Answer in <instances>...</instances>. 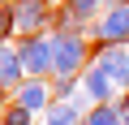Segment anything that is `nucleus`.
I'll return each instance as SVG.
<instances>
[{
    "mask_svg": "<svg viewBox=\"0 0 129 125\" xmlns=\"http://www.w3.org/2000/svg\"><path fill=\"white\" fill-rule=\"evenodd\" d=\"M47 99H52V86H47V82H39V78H26V82L17 86V104H26L30 112H43V108H47Z\"/></svg>",
    "mask_w": 129,
    "mask_h": 125,
    "instance_id": "9",
    "label": "nucleus"
},
{
    "mask_svg": "<svg viewBox=\"0 0 129 125\" xmlns=\"http://www.w3.org/2000/svg\"><path fill=\"white\" fill-rule=\"evenodd\" d=\"M95 13H99V0H69V5H64V22H69V26H82ZM69 26H64V30H69Z\"/></svg>",
    "mask_w": 129,
    "mask_h": 125,
    "instance_id": "10",
    "label": "nucleus"
},
{
    "mask_svg": "<svg viewBox=\"0 0 129 125\" xmlns=\"http://www.w3.org/2000/svg\"><path fill=\"white\" fill-rule=\"evenodd\" d=\"M112 5H129V0H112Z\"/></svg>",
    "mask_w": 129,
    "mask_h": 125,
    "instance_id": "16",
    "label": "nucleus"
},
{
    "mask_svg": "<svg viewBox=\"0 0 129 125\" xmlns=\"http://www.w3.org/2000/svg\"><path fill=\"white\" fill-rule=\"evenodd\" d=\"M22 69L30 78L52 73V35H22Z\"/></svg>",
    "mask_w": 129,
    "mask_h": 125,
    "instance_id": "2",
    "label": "nucleus"
},
{
    "mask_svg": "<svg viewBox=\"0 0 129 125\" xmlns=\"http://www.w3.org/2000/svg\"><path fill=\"white\" fill-rule=\"evenodd\" d=\"M13 13H17V30L22 35H39V26L47 22V5L43 0H13Z\"/></svg>",
    "mask_w": 129,
    "mask_h": 125,
    "instance_id": "6",
    "label": "nucleus"
},
{
    "mask_svg": "<svg viewBox=\"0 0 129 125\" xmlns=\"http://www.w3.org/2000/svg\"><path fill=\"white\" fill-rule=\"evenodd\" d=\"M0 116H5V86H0Z\"/></svg>",
    "mask_w": 129,
    "mask_h": 125,
    "instance_id": "15",
    "label": "nucleus"
},
{
    "mask_svg": "<svg viewBox=\"0 0 129 125\" xmlns=\"http://www.w3.org/2000/svg\"><path fill=\"white\" fill-rule=\"evenodd\" d=\"M0 5H9V0H0Z\"/></svg>",
    "mask_w": 129,
    "mask_h": 125,
    "instance_id": "18",
    "label": "nucleus"
},
{
    "mask_svg": "<svg viewBox=\"0 0 129 125\" xmlns=\"http://www.w3.org/2000/svg\"><path fill=\"white\" fill-rule=\"evenodd\" d=\"M86 121V99L73 95V99H56L47 108V125H82Z\"/></svg>",
    "mask_w": 129,
    "mask_h": 125,
    "instance_id": "7",
    "label": "nucleus"
},
{
    "mask_svg": "<svg viewBox=\"0 0 129 125\" xmlns=\"http://www.w3.org/2000/svg\"><path fill=\"white\" fill-rule=\"evenodd\" d=\"M13 30H17V13H13V5H0V43H9Z\"/></svg>",
    "mask_w": 129,
    "mask_h": 125,
    "instance_id": "13",
    "label": "nucleus"
},
{
    "mask_svg": "<svg viewBox=\"0 0 129 125\" xmlns=\"http://www.w3.org/2000/svg\"><path fill=\"white\" fill-rule=\"evenodd\" d=\"M52 95L56 99H73V86H82V78H64V73H52Z\"/></svg>",
    "mask_w": 129,
    "mask_h": 125,
    "instance_id": "12",
    "label": "nucleus"
},
{
    "mask_svg": "<svg viewBox=\"0 0 129 125\" xmlns=\"http://www.w3.org/2000/svg\"><path fill=\"white\" fill-rule=\"evenodd\" d=\"M30 116H35V112H30L26 104H13V108H5V125H30Z\"/></svg>",
    "mask_w": 129,
    "mask_h": 125,
    "instance_id": "14",
    "label": "nucleus"
},
{
    "mask_svg": "<svg viewBox=\"0 0 129 125\" xmlns=\"http://www.w3.org/2000/svg\"><path fill=\"white\" fill-rule=\"evenodd\" d=\"M22 47L17 43H0V86H22Z\"/></svg>",
    "mask_w": 129,
    "mask_h": 125,
    "instance_id": "8",
    "label": "nucleus"
},
{
    "mask_svg": "<svg viewBox=\"0 0 129 125\" xmlns=\"http://www.w3.org/2000/svg\"><path fill=\"white\" fill-rule=\"evenodd\" d=\"M95 65H99V69L116 82V91H120V95L129 91V52H125V47H116V43H112V47H103Z\"/></svg>",
    "mask_w": 129,
    "mask_h": 125,
    "instance_id": "4",
    "label": "nucleus"
},
{
    "mask_svg": "<svg viewBox=\"0 0 129 125\" xmlns=\"http://www.w3.org/2000/svg\"><path fill=\"white\" fill-rule=\"evenodd\" d=\"M95 30H99L95 39H99L103 47H112V43H125V39H129V5H112V9L99 17V26H95Z\"/></svg>",
    "mask_w": 129,
    "mask_h": 125,
    "instance_id": "3",
    "label": "nucleus"
},
{
    "mask_svg": "<svg viewBox=\"0 0 129 125\" xmlns=\"http://www.w3.org/2000/svg\"><path fill=\"white\" fill-rule=\"evenodd\" d=\"M82 69H86V39L78 30H56L52 35V73L82 78Z\"/></svg>",
    "mask_w": 129,
    "mask_h": 125,
    "instance_id": "1",
    "label": "nucleus"
},
{
    "mask_svg": "<svg viewBox=\"0 0 129 125\" xmlns=\"http://www.w3.org/2000/svg\"><path fill=\"white\" fill-rule=\"evenodd\" d=\"M120 125H129V112H125V121H120Z\"/></svg>",
    "mask_w": 129,
    "mask_h": 125,
    "instance_id": "17",
    "label": "nucleus"
},
{
    "mask_svg": "<svg viewBox=\"0 0 129 125\" xmlns=\"http://www.w3.org/2000/svg\"><path fill=\"white\" fill-rule=\"evenodd\" d=\"M120 121L125 116L116 104H90V112H86V125H120Z\"/></svg>",
    "mask_w": 129,
    "mask_h": 125,
    "instance_id": "11",
    "label": "nucleus"
},
{
    "mask_svg": "<svg viewBox=\"0 0 129 125\" xmlns=\"http://www.w3.org/2000/svg\"><path fill=\"white\" fill-rule=\"evenodd\" d=\"M82 125H86V121H82Z\"/></svg>",
    "mask_w": 129,
    "mask_h": 125,
    "instance_id": "19",
    "label": "nucleus"
},
{
    "mask_svg": "<svg viewBox=\"0 0 129 125\" xmlns=\"http://www.w3.org/2000/svg\"><path fill=\"white\" fill-rule=\"evenodd\" d=\"M82 95L90 104H116V82L99 65H90V69H82Z\"/></svg>",
    "mask_w": 129,
    "mask_h": 125,
    "instance_id": "5",
    "label": "nucleus"
}]
</instances>
